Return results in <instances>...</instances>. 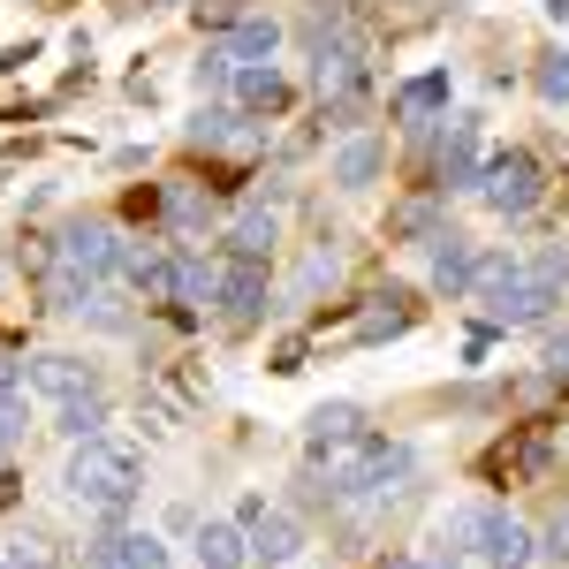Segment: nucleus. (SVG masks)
<instances>
[{"label":"nucleus","instance_id":"1a4fd4ad","mask_svg":"<svg viewBox=\"0 0 569 569\" xmlns=\"http://www.w3.org/2000/svg\"><path fill=\"white\" fill-rule=\"evenodd\" d=\"M479 555L493 569H525L531 555H539V539H531L517 517H501V509H486V539H479Z\"/></svg>","mask_w":569,"mask_h":569},{"label":"nucleus","instance_id":"0eeeda50","mask_svg":"<svg viewBox=\"0 0 569 569\" xmlns=\"http://www.w3.org/2000/svg\"><path fill=\"white\" fill-rule=\"evenodd\" d=\"M114 562V569H168V539L160 531H114V539H99L91 547V569Z\"/></svg>","mask_w":569,"mask_h":569},{"label":"nucleus","instance_id":"c756f323","mask_svg":"<svg viewBox=\"0 0 569 569\" xmlns=\"http://www.w3.org/2000/svg\"><path fill=\"white\" fill-rule=\"evenodd\" d=\"M395 228H402V236H440V228H433V206H402V213H395Z\"/></svg>","mask_w":569,"mask_h":569},{"label":"nucleus","instance_id":"aec40b11","mask_svg":"<svg viewBox=\"0 0 569 569\" xmlns=\"http://www.w3.org/2000/svg\"><path fill=\"white\" fill-rule=\"evenodd\" d=\"M402 327H410V297H402V289L372 297V311L357 319V335H365V342H380V335H402Z\"/></svg>","mask_w":569,"mask_h":569},{"label":"nucleus","instance_id":"a211bd4d","mask_svg":"<svg viewBox=\"0 0 569 569\" xmlns=\"http://www.w3.org/2000/svg\"><path fill=\"white\" fill-rule=\"evenodd\" d=\"M440 107H448V77H410V84L395 91V114L418 122V130H426V114H440Z\"/></svg>","mask_w":569,"mask_h":569},{"label":"nucleus","instance_id":"bb28decb","mask_svg":"<svg viewBox=\"0 0 569 569\" xmlns=\"http://www.w3.org/2000/svg\"><path fill=\"white\" fill-rule=\"evenodd\" d=\"M525 273H531V281H547V289H562V281H569V243H539V251L525 259Z\"/></svg>","mask_w":569,"mask_h":569},{"label":"nucleus","instance_id":"9d476101","mask_svg":"<svg viewBox=\"0 0 569 569\" xmlns=\"http://www.w3.org/2000/svg\"><path fill=\"white\" fill-rule=\"evenodd\" d=\"M198 562L206 569H243L251 562V531L228 525V517H206V525H198Z\"/></svg>","mask_w":569,"mask_h":569},{"label":"nucleus","instance_id":"a878e982","mask_svg":"<svg viewBox=\"0 0 569 569\" xmlns=\"http://www.w3.org/2000/svg\"><path fill=\"white\" fill-rule=\"evenodd\" d=\"M531 84H539V99H555V107H569V53H562V46H555V53H539Z\"/></svg>","mask_w":569,"mask_h":569},{"label":"nucleus","instance_id":"393cba45","mask_svg":"<svg viewBox=\"0 0 569 569\" xmlns=\"http://www.w3.org/2000/svg\"><path fill=\"white\" fill-rule=\"evenodd\" d=\"M0 562H8V569H61V555H53V539H46V531H16Z\"/></svg>","mask_w":569,"mask_h":569},{"label":"nucleus","instance_id":"c9c22d12","mask_svg":"<svg viewBox=\"0 0 569 569\" xmlns=\"http://www.w3.org/2000/svg\"><path fill=\"white\" fill-rule=\"evenodd\" d=\"M99 569H114V562H99Z\"/></svg>","mask_w":569,"mask_h":569},{"label":"nucleus","instance_id":"ddd939ff","mask_svg":"<svg viewBox=\"0 0 569 569\" xmlns=\"http://www.w3.org/2000/svg\"><path fill=\"white\" fill-rule=\"evenodd\" d=\"M380 168H388V144H380V137H350V144L335 152V182H342V190H372Z\"/></svg>","mask_w":569,"mask_h":569},{"label":"nucleus","instance_id":"473e14b6","mask_svg":"<svg viewBox=\"0 0 569 569\" xmlns=\"http://www.w3.org/2000/svg\"><path fill=\"white\" fill-rule=\"evenodd\" d=\"M547 365H555V372H569V335H555V342H547Z\"/></svg>","mask_w":569,"mask_h":569},{"label":"nucleus","instance_id":"6e6552de","mask_svg":"<svg viewBox=\"0 0 569 569\" xmlns=\"http://www.w3.org/2000/svg\"><path fill=\"white\" fill-rule=\"evenodd\" d=\"M220 311L236 319V327H251L266 311V266L259 259H236L228 266V281H220Z\"/></svg>","mask_w":569,"mask_h":569},{"label":"nucleus","instance_id":"7ed1b4c3","mask_svg":"<svg viewBox=\"0 0 569 569\" xmlns=\"http://www.w3.org/2000/svg\"><path fill=\"white\" fill-rule=\"evenodd\" d=\"M53 259L77 266V273H91V281H107L114 259H122V243H114L107 220H77V228H61V251H53Z\"/></svg>","mask_w":569,"mask_h":569},{"label":"nucleus","instance_id":"2f4dec72","mask_svg":"<svg viewBox=\"0 0 569 569\" xmlns=\"http://www.w3.org/2000/svg\"><path fill=\"white\" fill-rule=\"evenodd\" d=\"M0 410H23V372L0 365Z\"/></svg>","mask_w":569,"mask_h":569},{"label":"nucleus","instance_id":"4be33fe9","mask_svg":"<svg viewBox=\"0 0 569 569\" xmlns=\"http://www.w3.org/2000/svg\"><path fill=\"white\" fill-rule=\"evenodd\" d=\"M517 273H525V259H509V251H486V259L471 266V297H479V305H493V297L517 281Z\"/></svg>","mask_w":569,"mask_h":569},{"label":"nucleus","instance_id":"dca6fc26","mask_svg":"<svg viewBox=\"0 0 569 569\" xmlns=\"http://www.w3.org/2000/svg\"><path fill=\"white\" fill-rule=\"evenodd\" d=\"M335 281H342V251H327V243H319V251L297 266V289H289V305H319Z\"/></svg>","mask_w":569,"mask_h":569},{"label":"nucleus","instance_id":"7c9ffc66","mask_svg":"<svg viewBox=\"0 0 569 569\" xmlns=\"http://www.w3.org/2000/svg\"><path fill=\"white\" fill-rule=\"evenodd\" d=\"M198 23H243V0H198Z\"/></svg>","mask_w":569,"mask_h":569},{"label":"nucleus","instance_id":"c85d7f7f","mask_svg":"<svg viewBox=\"0 0 569 569\" xmlns=\"http://www.w3.org/2000/svg\"><path fill=\"white\" fill-rule=\"evenodd\" d=\"M539 555H547V562H562V569H569V509H562V517H555V525H547V539H539Z\"/></svg>","mask_w":569,"mask_h":569},{"label":"nucleus","instance_id":"f3484780","mask_svg":"<svg viewBox=\"0 0 569 569\" xmlns=\"http://www.w3.org/2000/svg\"><path fill=\"white\" fill-rule=\"evenodd\" d=\"M479 122H456V130H448V152H440V176L448 182H479Z\"/></svg>","mask_w":569,"mask_h":569},{"label":"nucleus","instance_id":"423d86ee","mask_svg":"<svg viewBox=\"0 0 569 569\" xmlns=\"http://www.w3.org/2000/svg\"><path fill=\"white\" fill-rule=\"evenodd\" d=\"M243 531H251V562H259V569H289V562H297V547H305V525L281 517V509H266L259 525H243Z\"/></svg>","mask_w":569,"mask_h":569},{"label":"nucleus","instance_id":"f257e3e1","mask_svg":"<svg viewBox=\"0 0 569 569\" xmlns=\"http://www.w3.org/2000/svg\"><path fill=\"white\" fill-rule=\"evenodd\" d=\"M61 486L84 501V509H99L107 525H122L130 517V501L144 493V463H137L130 448H114V440H77V456H69V471H61Z\"/></svg>","mask_w":569,"mask_h":569},{"label":"nucleus","instance_id":"f03ea898","mask_svg":"<svg viewBox=\"0 0 569 569\" xmlns=\"http://www.w3.org/2000/svg\"><path fill=\"white\" fill-rule=\"evenodd\" d=\"M479 198L493 206V213H509V220H525L539 198H547V182H539V160L531 152H493L479 168Z\"/></svg>","mask_w":569,"mask_h":569},{"label":"nucleus","instance_id":"f8f14e48","mask_svg":"<svg viewBox=\"0 0 569 569\" xmlns=\"http://www.w3.org/2000/svg\"><path fill=\"white\" fill-rule=\"evenodd\" d=\"M357 433H365V410H357V402H319V410L305 418L311 456H319V448H342V440H357Z\"/></svg>","mask_w":569,"mask_h":569},{"label":"nucleus","instance_id":"4468645a","mask_svg":"<svg viewBox=\"0 0 569 569\" xmlns=\"http://www.w3.org/2000/svg\"><path fill=\"white\" fill-rule=\"evenodd\" d=\"M236 99H243L251 114H281L289 84H281V69H273V61H243V69H236Z\"/></svg>","mask_w":569,"mask_h":569},{"label":"nucleus","instance_id":"20e7f679","mask_svg":"<svg viewBox=\"0 0 569 569\" xmlns=\"http://www.w3.org/2000/svg\"><path fill=\"white\" fill-rule=\"evenodd\" d=\"M23 380L39 395H53V402H77V395H91L99 388V372H91L84 357H69V350H46V357H31L23 365Z\"/></svg>","mask_w":569,"mask_h":569},{"label":"nucleus","instance_id":"5701e85b","mask_svg":"<svg viewBox=\"0 0 569 569\" xmlns=\"http://www.w3.org/2000/svg\"><path fill=\"white\" fill-rule=\"evenodd\" d=\"M228 46H236V61H273V46H281V23H273V16H243Z\"/></svg>","mask_w":569,"mask_h":569},{"label":"nucleus","instance_id":"9b49d317","mask_svg":"<svg viewBox=\"0 0 569 569\" xmlns=\"http://www.w3.org/2000/svg\"><path fill=\"white\" fill-rule=\"evenodd\" d=\"M471 266H479L471 236H448V228H440V236H433V289H448V297H471Z\"/></svg>","mask_w":569,"mask_h":569},{"label":"nucleus","instance_id":"6ab92c4d","mask_svg":"<svg viewBox=\"0 0 569 569\" xmlns=\"http://www.w3.org/2000/svg\"><path fill=\"white\" fill-rule=\"evenodd\" d=\"M273 243H281V220L266 213V206H259V213H243V220H236V236H228V251H236V259H259V266H266Z\"/></svg>","mask_w":569,"mask_h":569},{"label":"nucleus","instance_id":"39448f33","mask_svg":"<svg viewBox=\"0 0 569 569\" xmlns=\"http://www.w3.org/2000/svg\"><path fill=\"white\" fill-rule=\"evenodd\" d=\"M555 297H562V289H547V281L517 273V281H509V289L486 305V319H493V327H539V319L555 311Z\"/></svg>","mask_w":569,"mask_h":569},{"label":"nucleus","instance_id":"b1692460","mask_svg":"<svg viewBox=\"0 0 569 569\" xmlns=\"http://www.w3.org/2000/svg\"><path fill=\"white\" fill-rule=\"evenodd\" d=\"M236 122H243L236 107H206V114L190 122V144H259L251 130H236Z\"/></svg>","mask_w":569,"mask_h":569},{"label":"nucleus","instance_id":"f704fd0d","mask_svg":"<svg viewBox=\"0 0 569 569\" xmlns=\"http://www.w3.org/2000/svg\"><path fill=\"white\" fill-rule=\"evenodd\" d=\"M562 456H569V426H562Z\"/></svg>","mask_w":569,"mask_h":569},{"label":"nucleus","instance_id":"72a5a7b5","mask_svg":"<svg viewBox=\"0 0 569 569\" xmlns=\"http://www.w3.org/2000/svg\"><path fill=\"white\" fill-rule=\"evenodd\" d=\"M380 569H433V562H418V555H388Z\"/></svg>","mask_w":569,"mask_h":569},{"label":"nucleus","instance_id":"4c0bfd02","mask_svg":"<svg viewBox=\"0 0 569 569\" xmlns=\"http://www.w3.org/2000/svg\"><path fill=\"white\" fill-rule=\"evenodd\" d=\"M0 569H8V562H0Z\"/></svg>","mask_w":569,"mask_h":569},{"label":"nucleus","instance_id":"412c9836","mask_svg":"<svg viewBox=\"0 0 569 569\" xmlns=\"http://www.w3.org/2000/svg\"><path fill=\"white\" fill-rule=\"evenodd\" d=\"M99 426H107V402H99V388L77 395V402H61V418H53V433H69V440H99Z\"/></svg>","mask_w":569,"mask_h":569},{"label":"nucleus","instance_id":"cd10ccee","mask_svg":"<svg viewBox=\"0 0 569 569\" xmlns=\"http://www.w3.org/2000/svg\"><path fill=\"white\" fill-rule=\"evenodd\" d=\"M236 69H243V61H236V46H213V53L198 61V84L220 91V84H236Z\"/></svg>","mask_w":569,"mask_h":569},{"label":"nucleus","instance_id":"e433bc0d","mask_svg":"<svg viewBox=\"0 0 569 569\" xmlns=\"http://www.w3.org/2000/svg\"><path fill=\"white\" fill-rule=\"evenodd\" d=\"M0 448H8V440H0Z\"/></svg>","mask_w":569,"mask_h":569},{"label":"nucleus","instance_id":"2eb2a0df","mask_svg":"<svg viewBox=\"0 0 569 569\" xmlns=\"http://www.w3.org/2000/svg\"><path fill=\"white\" fill-rule=\"evenodd\" d=\"M220 273L213 259H176V305H190V311H206V305H220Z\"/></svg>","mask_w":569,"mask_h":569}]
</instances>
